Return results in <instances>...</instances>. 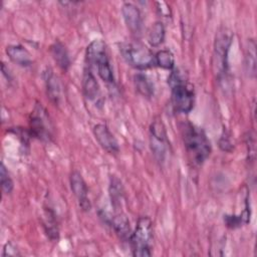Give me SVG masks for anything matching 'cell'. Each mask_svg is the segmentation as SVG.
Returning <instances> with one entry per match:
<instances>
[{
	"instance_id": "1",
	"label": "cell",
	"mask_w": 257,
	"mask_h": 257,
	"mask_svg": "<svg viewBox=\"0 0 257 257\" xmlns=\"http://www.w3.org/2000/svg\"><path fill=\"white\" fill-rule=\"evenodd\" d=\"M181 131L189 159L195 165H202L209 158L212 150L205 132L190 121L183 122Z\"/></svg>"
},
{
	"instance_id": "2",
	"label": "cell",
	"mask_w": 257,
	"mask_h": 257,
	"mask_svg": "<svg viewBox=\"0 0 257 257\" xmlns=\"http://www.w3.org/2000/svg\"><path fill=\"white\" fill-rule=\"evenodd\" d=\"M168 83L171 87V101L174 109L182 113L190 112L195 101L193 88L186 83L177 69L171 72Z\"/></svg>"
},
{
	"instance_id": "3",
	"label": "cell",
	"mask_w": 257,
	"mask_h": 257,
	"mask_svg": "<svg viewBox=\"0 0 257 257\" xmlns=\"http://www.w3.org/2000/svg\"><path fill=\"white\" fill-rule=\"evenodd\" d=\"M153 239V223L149 217H141L137 222L136 229L132 233L130 241L133 255L137 257H149L151 252V241Z\"/></svg>"
},
{
	"instance_id": "4",
	"label": "cell",
	"mask_w": 257,
	"mask_h": 257,
	"mask_svg": "<svg viewBox=\"0 0 257 257\" xmlns=\"http://www.w3.org/2000/svg\"><path fill=\"white\" fill-rule=\"evenodd\" d=\"M120 52L127 64L134 68L143 70L156 64L155 54L142 43H122L120 45Z\"/></svg>"
},
{
	"instance_id": "5",
	"label": "cell",
	"mask_w": 257,
	"mask_h": 257,
	"mask_svg": "<svg viewBox=\"0 0 257 257\" xmlns=\"http://www.w3.org/2000/svg\"><path fill=\"white\" fill-rule=\"evenodd\" d=\"M232 42V34L226 29L220 30L216 36L214 45V66L217 76L221 79L228 72V52Z\"/></svg>"
},
{
	"instance_id": "6",
	"label": "cell",
	"mask_w": 257,
	"mask_h": 257,
	"mask_svg": "<svg viewBox=\"0 0 257 257\" xmlns=\"http://www.w3.org/2000/svg\"><path fill=\"white\" fill-rule=\"evenodd\" d=\"M150 144L154 157L163 163L168 149V138L165 124L161 118L155 119L150 126Z\"/></svg>"
},
{
	"instance_id": "7",
	"label": "cell",
	"mask_w": 257,
	"mask_h": 257,
	"mask_svg": "<svg viewBox=\"0 0 257 257\" xmlns=\"http://www.w3.org/2000/svg\"><path fill=\"white\" fill-rule=\"evenodd\" d=\"M29 133L39 140H48L50 138L49 121L45 109L36 104L29 118Z\"/></svg>"
},
{
	"instance_id": "8",
	"label": "cell",
	"mask_w": 257,
	"mask_h": 257,
	"mask_svg": "<svg viewBox=\"0 0 257 257\" xmlns=\"http://www.w3.org/2000/svg\"><path fill=\"white\" fill-rule=\"evenodd\" d=\"M69 182H70V189L73 195L76 197L78 205L81 208V210L89 211L91 208V205L88 199V189L81 174L77 171H73L70 175Z\"/></svg>"
},
{
	"instance_id": "9",
	"label": "cell",
	"mask_w": 257,
	"mask_h": 257,
	"mask_svg": "<svg viewBox=\"0 0 257 257\" xmlns=\"http://www.w3.org/2000/svg\"><path fill=\"white\" fill-rule=\"evenodd\" d=\"M93 135L100 147L111 155H115L119 152V147L116 139L110 133L106 124L97 123L93 126Z\"/></svg>"
},
{
	"instance_id": "10",
	"label": "cell",
	"mask_w": 257,
	"mask_h": 257,
	"mask_svg": "<svg viewBox=\"0 0 257 257\" xmlns=\"http://www.w3.org/2000/svg\"><path fill=\"white\" fill-rule=\"evenodd\" d=\"M123 20L133 34H140L143 27V18L140 9L133 3H124L121 6Z\"/></svg>"
},
{
	"instance_id": "11",
	"label": "cell",
	"mask_w": 257,
	"mask_h": 257,
	"mask_svg": "<svg viewBox=\"0 0 257 257\" xmlns=\"http://www.w3.org/2000/svg\"><path fill=\"white\" fill-rule=\"evenodd\" d=\"M86 61L88 65L96 66L99 62L108 59L105 43L100 39L92 40L86 48Z\"/></svg>"
},
{
	"instance_id": "12",
	"label": "cell",
	"mask_w": 257,
	"mask_h": 257,
	"mask_svg": "<svg viewBox=\"0 0 257 257\" xmlns=\"http://www.w3.org/2000/svg\"><path fill=\"white\" fill-rule=\"evenodd\" d=\"M6 54L14 63L22 67H27L32 64V58L30 53L25 47L19 44L8 45L6 47Z\"/></svg>"
},
{
	"instance_id": "13",
	"label": "cell",
	"mask_w": 257,
	"mask_h": 257,
	"mask_svg": "<svg viewBox=\"0 0 257 257\" xmlns=\"http://www.w3.org/2000/svg\"><path fill=\"white\" fill-rule=\"evenodd\" d=\"M82 90L85 97L94 100L99 94V85L90 68H85L82 75Z\"/></svg>"
},
{
	"instance_id": "14",
	"label": "cell",
	"mask_w": 257,
	"mask_h": 257,
	"mask_svg": "<svg viewBox=\"0 0 257 257\" xmlns=\"http://www.w3.org/2000/svg\"><path fill=\"white\" fill-rule=\"evenodd\" d=\"M50 52L58 67L66 71L70 66V58L64 44L59 40H56L50 46Z\"/></svg>"
},
{
	"instance_id": "15",
	"label": "cell",
	"mask_w": 257,
	"mask_h": 257,
	"mask_svg": "<svg viewBox=\"0 0 257 257\" xmlns=\"http://www.w3.org/2000/svg\"><path fill=\"white\" fill-rule=\"evenodd\" d=\"M44 231L50 240H57L59 235L56 215L50 207L44 208L43 219H42Z\"/></svg>"
},
{
	"instance_id": "16",
	"label": "cell",
	"mask_w": 257,
	"mask_h": 257,
	"mask_svg": "<svg viewBox=\"0 0 257 257\" xmlns=\"http://www.w3.org/2000/svg\"><path fill=\"white\" fill-rule=\"evenodd\" d=\"M45 85L50 100L54 103H58L60 99V83L57 76L50 68H47L45 72Z\"/></svg>"
},
{
	"instance_id": "17",
	"label": "cell",
	"mask_w": 257,
	"mask_h": 257,
	"mask_svg": "<svg viewBox=\"0 0 257 257\" xmlns=\"http://www.w3.org/2000/svg\"><path fill=\"white\" fill-rule=\"evenodd\" d=\"M111 225L115 231V233L121 238L122 240H130L131 238V228H130V222L124 214L121 212H117L112 218H111Z\"/></svg>"
},
{
	"instance_id": "18",
	"label": "cell",
	"mask_w": 257,
	"mask_h": 257,
	"mask_svg": "<svg viewBox=\"0 0 257 257\" xmlns=\"http://www.w3.org/2000/svg\"><path fill=\"white\" fill-rule=\"evenodd\" d=\"M165 36H166V29L164 24L161 21H157L151 26L148 32V41L151 46L158 47L164 42Z\"/></svg>"
},
{
	"instance_id": "19",
	"label": "cell",
	"mask_w": 257,
	"mask_h": 257,
	"mask_svg": "<svg viewBox=\"0 0 257 257\" xmlns=\"http://www.w3.org/2000/svg\"><path fill=\"white\" fill-rule=\"evenodd\" d=\"M136 89L145 97H151L154 94V84L152 80L143 73H138L134 77Z\"/></svg>"
},
{
	"instance_id": "20",
	"label": "cell",
	"mask_w": 257,
	"mask_h": 257,
	"mask_svg": "<svg viewBox=\"0 0 257 257\" xmlns=\"http://www.w3.org/2000/svg\"><path fill=\"white\" fill-rule=\"evenodd\" d=\"M109 196H110V200L113 208L119 209L121 205V201L123 199V188H122L121 182L115 177L110 178Z\"/></svg>"
},
{
	"instance_id": "21",
	"label": "cell",
	"mask_w": 257,
	"mask_h": 257,
	"mask_svg": "<svg viewBox=\"0 0 257 257\" xmlns=\"http://www.w3.org/2000/svg\"><path fill=\"white\" fill-rule=\"evenodd\" d=\"M156 64L164 69H173L175 66V57L171 50L162 49L155 54Z\"/></svg>"
},
{
	"instance_id": "22",
	"label": "cell",
	"mask_w": 257,
	"mask_h": 257,
	"mask_svg": "<svg viewBox=\"0 0 257 257\" xmlns=\"http://www.w3.org/2000/svg\"><path fill=\"white\" fill-rule=\"evenodd\" d=\"M256 45L254 40L250 39L249 40V47L247 49L246 53V67L247 71L249 72V76H254L256 73V51H255Z\"/></svg>"
},
{
	"instance_id": "23",
	"label": "cell",
	"mask_w": 257,
	"mask_h": 257,
	"mask_svg": "<svg viewBox=\"0 0 257 257\" xmlns=\"http://www.w3.org/2000/svg\"><path fill=\"white\" fill-rule=\"evenodd\" d=\"M97 68V72L98 75L100 76V78L108 83H112L114 81V77H113V73H112V69L110 67L109 64V60L105 59L101 62H99L96 66Z\"/></svg>"
},
{
	"instance_id": "24",
	"label": "cell",
	"mask_w": 257,
	"mask_h": 257,
	"mask_svg": "<svg viewBox=\"0 0 257 257\" xmlns=\"http://www.w3.org/2000/svg\"><path fill=\"white\" fill-rule=\"evenodd\" d=\"M0 180H1L2 192L4 194H10L13 190L14 185H13V181L10 178L8 171L3 163H1V166H0Z\"/></svg>"
},
{
	"instance_id": "25",
	"label": "cell",
	"mask_w": 257,
	"mask_h": 257,
	"mask_svg": "<svg viewBox=\"0 0 257 257\" xmlns=\"http://www.w3.org/2000/svg\"><path fill=\"white\" fill-rule=\"evenodd\" d=\"M219 148L223 151V152H231L233 150V143L231 141V138H230V135L224 131L223 134L221 135L220 139H219Z\"/></svg>"
},
{
	"instance_id": "26",
	"label": "cell",
	"mask_w": 257,
	"mask_h": 257,
	"mask_svg": "<svg viewBox=\"0 0 257 257\" xmlns=\"http://www.w3.org/2000/svg\"><path fill=\"white\" fill-rule=\"evenodd\" d=\"M224 221L226 223V225L229 227V228H236V227H239L241 225V223L243 222V219L240 216H229V215H226L225 218H224Z\"/></svg>"
},
{
	"instance_id": "27",
	"label": "cell",
	"mask_w": 257,
	"mask_h": 257,
	"mask_svg": "<svg viewBox=\"0 0 257 257\" xmlns=\"http://www.w3.org/2000/svg\"><path fill=\"white\" fill-rule=\"evenodd\" d=\"M17 255H20L17 248L11 242L6 243L3 249L2 256H17Z\"/></svg>"
}]
</instances>
